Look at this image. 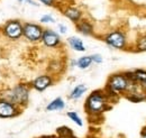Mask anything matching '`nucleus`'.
Instances as JSON below:
<instances>
[{
    "label": "nucleus",
    "instance_id": "obj_15",
    "mask_svg": "<svg viewBox=\"0 0 146 138\" xmlns=\"http://www.w3.org/2000/svg\"><path fill=\"white\" fill-rule=\"evenodd\" d=\"M92 63H93V62H92L91 55H90V56H82V57H80L78 61H75V65L81 70L88 69Z\"/></svg>",
    "mask_w": 146,
    "mask_h": 138
},
{
    "label": "nucleus",
    "instance_id": "obj_20",
    "mask_svg": "<svg viewBox=\"0 0 146 138\" xmlns=\"http://www.w3.org/2000/svg\"><path fill=\"white\" fill-rule=\"evenodd\" d=\"M91 58H92V62H94L97 64H100L104 61V58H102V56L100 54H93V55H91Z\"/></svg>",
    "mask_w": 146,
    "mask_h": 138
},
{
    "label": "nucleus",
    "instance_id": "obj_4",
    "mask_svg": "<svg viewBox=\"0 0 146 138\" xmlns=\"http://www.w3.org/2000/svg\"><path fill=\"white\" fill-rule=\"evenodd\" d=\"M105 43L116 50H125L127 46V37L121 31H113L105 36Z\"/></svg>",
    "mask_w": 146,
    "mask_h": 138
},
{
    "label": "nucleus",
    "instance_id": "obj_10",
    "mask_svg": "<svg viewBox=\"0 0 146 138\" xmlns=\"http://www.w3.org/2000/svg\"><path fill=\"white\" fill-rule=\"evenodd\" d=\"M75 27H76V31L79 33H81L82 35H86V36H91L94 34V31H93V26L90 21L86 20V19H81L80 21H78L75 24Z\"/></svg>",
    "mask_w": 146,
    "mask_h": 138
},
{
    "label": "nucleus",
    "instance_id": "obj_18",
    "mask_svg": "<svg viewBox=\"0 0 146 138\" xmlns=\"http://www.w3.org/2000/svg\"><path fill=\"white\" fill-rule=\"evenodd\" d=\"M66 116H68L75 125H78L79 127H82V126H83V121L81 119V117H80L75 111H68Z\"/></svg>",
    "mask_w": 146,
    "mask_h": 138
},
{
    "label": "nucleus",
    "instance_id": "obj_19",
    "mask_svg": "<svg viewBox=\"0 0 146 138\" xmlns=\"http://www.w3.org/2000/svg\"><path fill=\"white\" fill-rule=\"evenodd\" d=\"M55 19L53 16H51V15H44L43 17L40 18V23H43V24H46V23H54Z\"/></svg>",
    "mask_w": 146,
    "mask_h": 138
},
{
    "label": "nucleus",
    "instance_id": "obj_7",
    "mask_svg": "<svg viewBox=\"0 0 146 138\" xmlns=\"http://www.w3.org/2000/svg\"><path fill=\"white\" fill-rule=\"evenodd\" d=\"M3 34L9 39H19L23 36V24L19 20H10L3 26Z\"/></svg>",
    "mask_w": 146,
    "mask_h": 138
},
{
    "label": "nucleus",
    "instance_id": "obj_14",
    "mask_svg": "<svg viewBox=\"0 0 146 138\" xmlns=\"http://www.w3.org/2000/svg\"><path fill=\"white\" fill-rule=\"evenodd\" d=\"M87 90H88V88L86 84H78V86H75L74 89H73L72 91H71V93H70V99H72V100H78V99H80L86 92H87Z\"/></svg>",
    "mask_w": 146,
    "mask_h": 138
},
{
    "label": "nucleus",
    "instance_id": "obj_6",
    "mask_svg": "<svg viewBox=\"0 0 146 138\" xmlns=\"http://www.w3.org/2000/svg\"><path fill=\"white\" fill-rule=\"evenodd\" d=\"M21 108L6 99L0 98V118H14L21 113Z\"/></svg>",
    "mask_w": 146,
    "mask_h": 138
},
{
    "label": "nucleus",
    "instance_id": "obj_5",
    "mask_svg": "<svg viewBox=\"0 0 146 138\" xmlns=\"http://www.w3.org/2000/svg\"><path fill=\"white\" fill-rule=\"evenodd\" d=\"M44 28L34 23H25L23 24V36L32 43H37L42 39Z\"/></svg>",
    "mask_w": 146,
    "mask_h": 138
},
{
    "label": "nucleus",
    "instance_id": "obj_24",
    "mask_svg": "<svg viewBox=\"0 0 146 138\" xmlns=\"http://www.w3.org/2000/svg\"><path fill=\"white\" fill-rule=\"evenodd\" d=\"M141 86H142V89H143V91L144 92H146V81H144L142 84H141Z\"/></svg>",
    "mask_w": 146,
    "mask_h": 138
},
{
    "label": "nucleus",
    "instance_id": "obj_1",
    "mask_svg": "<svg viewBox=\"0 0 146 138\" xmlns=\"http://www.w3.org/2000/svg\"><path fill=\"white\" fill-rule=\"evenodd\" d=\"M135 86L136 83H133L126 76L125 73H116L112 74L108 79L105 93L107 94L108 98L116 97L123 93H129Z\"/></svg>",
    "mask_w": 146,
    "mask_h": 138
},
{
    "label": "nucleus",
    "instance_id": "obj_13",
    "mask_svg": "<svg viewBox=\"0 0 146 138\" xmlns=\"http://www.w3.org/2000/svg\"><path fill=\"white\" fill-rule=\"evenodd\" d=\"M65 108V102L62 98H55L50 104L46 105V111H57V110H63Z\"/></svg>",
    "mask_w": 146,
    "mask_h": 138
},
{
    "label": "nucleus",
    "instance_id": "obj_23",
    "mask_svg": "<svg viewBox=\"0 0 146 138\" xmlns=\"http://www.w3.org/2000/svg\"><path fill=\"white\" fill-rule=\"evenodd\" d=\"M141 136H142V138H146V127L142 130V134H141Z\"/></svg>",
    "mask_w": 146,
    "mask_h": 138
},
{
    "label": "nucleus",
    "instance_id": "obj_12",
    "mask_svg": "<svg viewBox=\"0 0 146 138\" xmlns=\"http://www.w3.org/2000/svg\"><path fill=\"white\" fill-rule=\"evenodd\" d=\"M68 43L70 44L71 48H73L74 51H76V52H86V46H84L82 39H80L79 37H75V36L69 37L68 38Z\"/></svg>",
    "mask_w": 146,
    "mask_h": 138
},
{
    "label": "nucleus",
    "instance_id": "obj_22",
    "mask_svg": "<svg viewBox=\"0 0 146 138\" xmlns=\"http://www.w3.org/2000/svg\"><path fill=\"white\" fill-rule=\"evenodd\" d=\"M38 1H40L42 3H44L46 6H53L54 5V0H38Z\"/></svg>",
    "mask_w": 146,
    "mask_h": 138
},
{
    "label": "nucleus",
    "instance_id": "obj_8",
    "mask_svg": "<svg viewBox=\"0 0 146 138\" xmlns=\"http://www.w3.org/2000/svg\"><path fill=\"white\" fill-rule=\"evenodd\" d=\"M40 40L43 42V44L46 47H50V48H54V47L58 46L61 44L60 35L54 31H52V29H44Z\"/></svg>",
    "mask_w": 146,
    "mask_h": 138
},
{
    "label": "nucleus",
    "instance_id": "obj_2",
    "mask_svg": "<svg viewBox=\"0 0 146 138\" xmlns=\"http://www.w3.org/2000/svg\"><path fill=\"white\" fill-rule=\"evenodd\" d=\"M108 97L107 94L101 91V90H97L93 91L92 93L89 94V97L86 100L84 104V109L87 111V113L89 116H100L101 113H104L107 109H109L108 107Z\"/></svg>",
    "mask_w": 146,
    "mask_h": 138
},
{
    "label": "nucleus",
    "instance_id": "obj_17",
    "mask_svg": "<svg viewBox=\"0 0 146 138\" xmlns=\"http://www.w3.org/2000/svg\"><path fill=\"white\" fill-rule=\"evenodd\" d=\"M135 47L137 52H146V35H143L137 38Z\"/></svg>",
    "mask_w": 146,
    "mask_h": 138
},
{
    "label": "nucleus",
    "instance_id": "obj_3",
    "mask_svg": "<svg viewBox=\"0 0 146 138\" xmlns=\"http://www.w3.org/2000/svg\"><path fill=\"white\" fill-rule=\"evenodd\" d=\"M1 98L17 104L23 109V107L27 105L29 101V86L24 83H18L14 88L6 90L1 94Z\"/></svg>",
    "mask_w": 146,
    "mask_h": 138
},
{
    "label": "nucleus",
    "instance_id": "obj_21",
    "mask_svg": "<svg viewBox=\"0 0 146 138\" xmlns=\"http://www.w3.org/2000/svg\"><path fill=\"white\" fill-rule=\"evenodd\" d=\"M58 31H60V33H61V34H65V33H66V31H68V28H66V26H65V25L60 24V25H58Z\"/></svg>",
    "mask_w": 146,
    "mask_h": 138
},
{
    "label": "nucleus",
    "instance_id": "obj_16",
    "mask_svg": "<svg viewBox=\"0 0 146 138\" xmlns=\"http://www.w3.org/2000/svg\"><path fill=\"white\" fill-rule=\"evenodd\" d=\"M57 135L60 138H75L73 135V131L66 126H63V127H58L57 130H56Z\"/></svg>",
    "mask_w": 146,
    "mask_h": 138
},
{
    "label": "nucleus",
    "instance_id": "obj_11",
    "mask_svg": "<svg viewBox=\"0 0 146 138\" xmlns=\"http://www.w3.org/2000/svg\"><path fill=\"white\" fill-rule=\"evenodd\" d=\"M63 14H64L65 17L68 18V19H70L71 21H73L74 24H76L78 21H80L81 18H82L81 10H79L78 8H74V7H68L63 11Z\"/></svg>",
    "mask_w": 146,
    "mask_h": 138
},
{
    "label": "nucleus",
    "instance_id": "obj_25",
    "mask_svg": "<svg viewBox=\"0 0 146 138\" xmlns=\"http://www.w3.org/2000/svg\"><path fill=\"white\" fill-rule=\"evenodd\" d=\"M18 1H19V2H21V1H24V0H18Z\"/></svg>",
    "mask_w": 146,
    "mask_h": 138
},
{
    "label": "nucleus",
    "instance_id": "obj_9",
    "mask_svg": "<svg viewBox=\"0 0 146 138\" xmlns=\"http://www.w3.org/2000/svg\"><path fill=\"white\" fill-rule=\"evenodd\" d=\"M53 84V78L48 74H44V75H39L36 79L33 80L32 82V88L35 89L36 91H45L47 88Z\"/></svg>",
    "mask_w": 146,
    "mask_h": 138
}]
</instances>
